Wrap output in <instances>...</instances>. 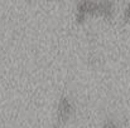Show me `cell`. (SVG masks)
Wrapping results in <instances>:
<instances>
[{"mask_svg": "<svg viewBox=\"0 0 130 128\" xmlns=\"http://www.w3.org/2000/svg\"><path fill=\"white\" fill-rule=\"evenodd\" d=\"M106 128H116V127H115L114 123H107V124H106Z\"/></svg>", "mask_w": 130, "mask_h": 128, "instance_id": "obj_1", "label": "cell"}, {"mask_svg": "<svg viewBox=\"0 0 130 128\" xmlns=\"http://www.w3.org/2000/svg\"><path fill=\"white\" fill-rule=\"evenodd\" d=\"M128 15L130 16V5H129V8H128Z\"/></svg>", "mask_w": 130, "mask_h": 128, "instance_id": "obj_2", "label": "cell"}]
</instances>
